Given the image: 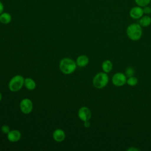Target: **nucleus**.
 <instances>
[{"label": "nucleus", "mask_w": 151, "mask_h": 151, "mask_svg": "<svg viewBox=\"0 0 151 151\" xmlns=\"http://www.w3.org/2000/svg\"><path fill=\"white\" fill-rule=\"evenodd\" d=\"M139 24L141 27H148L151 24V18L148 15L142 16L139 19Z\"/></svg>", "instance_id": "nucleus-13"}, {"label": "nucleus", "mask_w": 151, "mask_h": 151, "mask_svg": "<svg viewBox=\"0 0 151 151\" xmlns=\"http://www.w3.org/2000/svg\"><path fill=\"white\" fill-rule=\"evenodd\" d=\"M19 108L21 111L25 114H29L33 109V104L32 101L27 98L22 99L19 103Z\"/></svg>", "instance_id": "nucleus-6"}, {"label": "nucleus", "mask_w": 151, "mask_h": 151, "mask_svg": "<svg viewBox=\"0 0 151 151\" xmlns=\"http://www.w3.org/2000/svg\"><path fill=\"white\" fill-rule=\"evenodd\" d=\"M4 5L2 4V2L1 1H0V14L1 13L3 12L4 11Z\"/></svg>", "instance_id": "nucleus-21"}, {"label": "nucleus", "mask_w": 151, "mask_h": 151, "mask_svg": "<svg viewBox=\"0 0 151 151\" xmlns=\"http://www.w3.org/2000/svg\"><path fill=\"white\" fill-rule=\"evenodd\" d=\"M59 68L63 73L70 74L76 70L77 64L73 60L69 58H64L60 61Z\"/></svg>", "instance_id": "nucleus-2"}, {"label": "nucleus", "mask_w": 151, "mask_h": 151, "mask_svg": "<svg viewBox=\"0 0 151 151\" xmlns=\"http://www.w3.org/2000/svg\"><path fill=\"white\" fill-rule=\"evenodd\" d=\"M143 13L145 14H151V6H145L143 8Z\"/></svg>", "instance_id": "nucleus-20"}, {"label": "nucleus", "mask_w": 151, "mask_h": 151, "mask_svg": "<svg viewBox=\"0 0 151 151\" xmlns=\"http://www.w3.org/2000/svg\"><path fill=\"white\" fill-rule=\"evenodd\" d=\"M127 150H129V151H137V150H139L137 148H134V147H130L129 149H127Z\"/></svg>", "instance_id": "nucleus-23"}, {"label": "nucleus", "mask_w": 151, "mask_h": 151, "mask_svg": "<svg viewBox=\"0 0 151 151\" xmlns=\"http://www.w3.org/2000/svg\"><path fill=\"white\" fill-rule=\"evenodd\" d=\"M111 81L115 86L121 87L126 83L127 77L125 74L123 73H116L112 77Z\"/></svg>", "instance_id": "nucleus-5"}, {"label": "nucleus", "mask_w": 151, "mask_h": 151, "mask_svg": "<svg viewBox=\"0 0 151 151\" xmlns=\"http://www.w3.org/2000/svg\"><path fill=\"white\" fill-rule=\"evenodd\" d=\"M88 61L89 59L87 56L85 55H81L77 58L76 63L77 66L80 67H84L88 64Z\"/></svg>", "instance_id": "nucleus-11"}, {"label": "nucleus", "mask_w": 151, "mask_h": 151, "mask_svg": "<svg viewBox=\"0 0 151 151\" xmlns=\"http://www.w3.org/2000/svg\"><path fill=\"white\" fill-rule=\"evenodd\" d=\"M150 4H151V2H150Z\"/></svg>", "instance_id": "nucleus-25"}, {"label": "nucleus", "mask_w": 151, "mask_h": 151, "mask_svg": "<svg viewBox=\"0 0 151 151\" xmlns=\"http://www.w3.org/2000/svg\"><path fill=\"white\" fill-rule=\"evenodd\" d=\"M10 127L8 125L6 124H4L1 127V131L2 132V133H5V134H8L9 132H10Z\"/></svg>", "instance_id": "nucleus-19"}, {"label": "nucleus", "mask_w": 151, "mask_h": 151, "mask_svg": "<svg viewBox=\"0 0 151 151\" xmlns=\"http://www.w3.org/2000/svg\"><path fill=\"white\" fill-rule=\"evenodd\" d=\"M78 116L83 122L88 121L91 117V113L88 107H81L78 111Z\"/></svg>", "instance_id": "nucleus-7"}, {"label": "nucleus", "mask_w": 151, "mask_h": 151, "mask_svg": "<svg viewBox=\"0 0 151 151\" xmlns=\"http://www.w3.org/2000/svg\"><path fill=\"white\" fill-rule=\"evenodd\" d=\"M101 68L102 70L103 71V72L104 73H109L111 71L112 68H113V63H111V61L107 60H105L103 62L102 64H101Z\"/></svg>", "instance_id": "nucleus-14"}, {"label": "nucleus", "mask_w": 151, "mask_h": 151, "mask_svg": "<svg viewBox=\"0 0 151 151\" xmlns=\"http://www.w3.org/2000/svg\"><path fill=\"white\" fill-rule=\"evenodd\" d=\"M1 99H2V94H1V93H0V101H1Z\"/></svg>", "instance_id": "nucleus-24"}, {"label": "nucleus", "mask_w": 151, "mask_h": 151, "mask_svg": "<svg viewBox=\"0 0 151 151\" xmlns=\"http://www.w3.org/2000/svg\"><path fill=\"white\" fill-rule=\"evenodd\" d=\"M84 122V126L88 128V127H90V122H89L88 121H86V122Z\"/></svg>", "instance_id": "nucleus-22"}, {"label": "nucleus", "mask_w": 151, "mask_h": 151, "mask_svg": "<svg viewBox=\"0 0 151 151\" xmlns=\"http://www.w3.org/2000/svg\"><path fill=\"white\" fill-rule=\"evenodd\" d=\"M12 20L11 15L8 12H2L0 14V22L4 24H9Z\"/></svg>", "instance_id": "nucleus-15"}, {"label": "nucleus", "mask_w": 151, "mask_h": 151, "mask_svg": "<svg viewBox=\"0 0 151 151\" xmlns=\"http://www.w3.org/2000/svg\"><path fill=\"white\" fill-rule=\"evenodd\" d=\"M24 80L25 78L21 75L14 76L9 82V89L12 92L19 91L24 85Z\"/></svg>", "instance_id": "nucleus-4"}, {"label": "nucleus", "mask_w": 151, "mask_h": 151, "mask_svg": "<svg viewBox=\"0 0 151 151\" xmlns=\"http://www.w3.org/2000/svg\"><path fill=\"white\" fill-rule=\"evenodd\" d=\"M137 83H138V80L134 76L128 77L126 81V83L130 86H134L137 84Z\"/></svg>", "instance_id": "nucleus-16"}, {"label": "nucleus", "mask_w": 151, "mask_h": 151, "mask_svg": "<svg viewBox=\"0 0 151 151\" xmlns=\"http://www.w3.org/2000/svg\"><path fill=\"white\" fill-rule=\"evenodd\" d=\"M52 137L57 142H63L65 137V134L62 129H57L55 130L52 133Z\"/></svg>", "instance_id": "nucleus-10"}, {"label": "nucleus", "mask_w": 151, "mask_h": 151, "mask_svg": "<svg viewBox=\"0 0 151 151\" xmlns=\"http://www.w3.org/2000/svg\"><path fill=\"white\" fill-rule=\"evenodd\" d=\"M143 8L139 6L133 7L129 12L130 17L134 19H140L143 15Z\"/></svg>", "instance_id": "nucleus-8"}, {"label": "nucleus", "mask_w": 151, "mask_h": 151, "mask_svg": "<svg viewBox=\"0 0 151 151\" xmlns=\"http://www.w3.org/2000/svg\"><path fill=\"white\" fill-rule=\"evenodd\" d=\"M134 1L136 4L140 7H144L145 6L148 5L151 2V0H134Z\"/></svg>", "instance_id": "nucleus-17"}, {"label": "nucleus", "mask_w": 151, "mask_h": 151, "mask_svg": "<svg viewBox=\"0 0 151 151\" xmlns=\"http://www.w3.org/2000/svg\"><path fill=\"white\" fill-rule=\"evenodd\" d=\"M109 83V77L106 73L100 72L95 75L93 80V86L97 88H103Z\"/></svg>", "instance_id": "nucleus-3"}, {"label": "nucleus", "mask_w": 151, "mask_h": 151, "mask_svg": "<svg viewBox=\"0 0 151 151\" xmlns=\"http://www.w3.org/2000/svg\"><path fill=\"white\" fill-rule=\"evenodd\" d=\"M127 37L133 41H137L142 36V28L139 24L133 23L130 24L126 29Z\"/></svg>", "instance_id": "nucleus-1"}, {"label": "nucleus", "mask_w": 151, "mask_h": 151, "mask_svg": "<svg viewBox=\"0 0 151 151\" xmlns=\"http://www.w3.org/2000/svg\"><path fill=\"white\" fill-rule=\"evenodd\" d=\"M24 86L28 90H33L36 87V83L33 79L28 77L25 78Z\"/></svg>", "instance_id": "nucleus-12"}, {"label": "nucleus", "mask_w": 151, "mask_h": 151, "mask_svg": "<svg viewBox=\"0 0 151 151\" xmlns=\"http://www.w3.org/2000/svg\"><path fill=\"white\" fill-rule=\"evenodd\" d=\"M21 137V133L18 130H12L7 134L8 139L12 142H16L20 140Z\"/></svg>", "instance_id": "nucleus-9"}, {"label": "nucleus", "mask_w": 151, "mask_h": 151, "mask_svg": "<svg viewBox=\"0 0 151 151\" xmlns=\"http://www.w3.org/2000/svg\"><path fill=\"white\" fill-rule=\"evenodd\" d=\"M134 74V70L133 67H129L126 68L125 71V75L127 77H130L132 76H133Z\"/></svg>", "instance_id": "nucleus-18"}]
</instances>
